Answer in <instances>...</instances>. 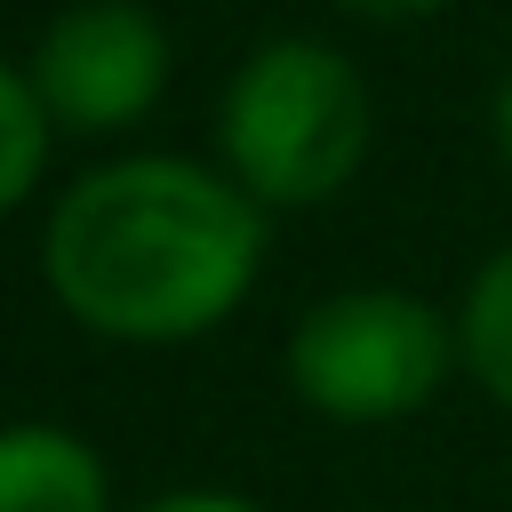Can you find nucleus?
<instances>
[{
    "instance_id": "nucleus-1",
    "label": "nucleus",
    "mask_w": 512,
    "mask_h": 512,
    "mask_svg": "<svg viewBox=\"0 0 512 512\" xmlns=\"http://www.w3.org/2000/svg\"><path fill=\"white\" fill-rule=\"evenodd\" d=\"M264 264V200H248L232 176L144 152L88 168L48 232L40 272L56 304L128 344H176L216 328Z\"/></svg>"
},
{
    "instance_id": "nucleus-2",
    "label": "nucleus",
    "mask_w": 512,
    "mask_h": 512,
    "mask_svg": "<svg viewBox=\"0 0 512 512\" xmlns=\"http://www.w3.org/2000/svg\"><path fill=\"white\" fill-rule=\"evenodd\" d=\"M368 136H376L368 80L328 40L256 48L232 72L224 112H216L224 176L264 208H304V200L344 192L368 160Z\"/></svg>"
},
{
    "instance_id": "nucleus-3",
    "label": "nucleus",
    "mask_w": 512,
    "mask_h": 512,
    "mask_svg": "<svg viewBox=\"0 0 512 512\" xmlns=\"http://www.w3.org/2000/svg\"><path fill=\"white\" fill-rule=\"evenodd\" d=\"M456 336L408 288H336L288 336V384L328 424H400L448 384Z\"/></svg>"
},
{
    "instance_id": "nucleus-4",
    "label": "nucleus",
    "mask_w": 512,
    "mask_h": 512,
    "mask_svg": "<svg viewBox=\"0 0 512 512\" xmlns=\"http://www.w3.org/2000/svg\"><path fill=\"white\" fill-rule=\"evenodd\" d=\"M32 88L56 128H128L168 88V32L136 0H80L32 48Z\"/></svg>"
},
{
    "instance_id": "nucleus-5",
    "label": "nucleus",
    "mask_w": 512,
    "mask_h": 512,
    "mask_svg": "<svg viewBox=\"0 0 512 512\" xmlns=\"http://www.w3.org/2000/svg\"><path fill=\"white\" fill-rule=\"evenodd\" d=\"M0 512H112L96 448L64 424H0Z\"/></svg>"
},
{
    "instance_id": "nucleus-6",
    "label": "nucleus",
    "mask_w": 512,
    "mask_h": 512,
    "mask_svg": "<svg viewBox=\"0 0 512 512\" xmlns=\"http://www.w3.org/2000/svg\"><path fill=\"white\" fill-rule=\"evenodd\" d=\"M456 352L472 360V376L512 408V248H496L464 296V320H456Z\"/></svg>"
},
{
    "instance_id": "nucleus-7",
    "label": "nucleus",
    "mask_w": 512,
    "mask_h": 512,
    "mask_svg": "<svg viewBox=\"0 0 512 512\" xmlns=\"http://www.w3.org/2000/svg\"><path fill=\"white\" fill-rule=\"evenodd\" d=\"M48 128H56V120H48L32 72L0 64V216L40 184V168H48Z\"/></svg>"
},
{
    "instance_id": "nucleus-8",
    "label": "nucleus",
    "mask_w": 512,
    "mask_h": 512,
    "mask_svg": "<svg viewBox=\"0 0 512 512\" xmlns=\"http://www.w3.org/2000/svg\"><path fill=\"white\" fill-rule=\"evenodd\" d=\"M144 512H256V504H240L224 488H176V496H152Z\"/></svg>"
},
{
    "instance_id": "nucleus-9",
    "label": "nucleus",
    "mask_w": 512,
    "mask_h": 512,
    "mask_svg": "<svg viewBox=\"0 0 512 512\" xmlns=\"http://www.w3.org/2000/svg\"><path fill=\"white\" fill-rule=\"evenodd\" d=\"M344 8H360V16H432L440 0H344Z\"/></svg>"
},
{
    "instance_id": "nucleus-10",
    "label": "nucleus",
    "mask_w": 512,
    "mask_h": 512,
    "mask_svg": "<svg viewBox=\"0 0 512 512\" xmlns=\"http://www.w3.org/2000/svg\"><path fill=\"white\" fill-rule=\"evenodd\" d=\"M496 144H504V160H512V80H504V96H496Z\"/></svg>"
}]
</instances>
